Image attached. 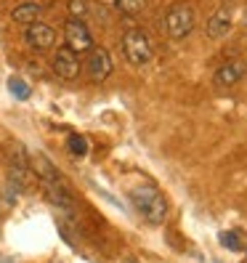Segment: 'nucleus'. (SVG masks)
Returning a JSON list of instances; mask_svg holds the SVG:
<instances>
[{"instance_id":"nucleus-1","label":"nucleus","mask_w":247,"mask_h":263,"mask_svg":"<svg viewBox=\"0 0 247 263\" xmlns=\"http://www.w3.org/2000/svg\"><path fill=\"white\" fill-rule=\"evenodd\" d=\"M130 202L138 210V215L151 223V226H162L167 221V199L154 189L149 183H141V186H133L130 189Z\"/></svg>"},{"instance_id":"nucleus-2","label":"nucleus","mask_w":247,"mask_h":263,"mask_svg":"<svg viewBox=\"0 0 247 263\" xmlns=\"http://www.w3.org/2000/svg\"><path fill=\"white\" fill-rule=\"evenodd\" d=\"M122 53L130 61L133 67H144L151 61V45L149 37L141 32V29H130V32L122 35Z\"/></svg>"},{"instance_id":"nucleus-3","label":"nucleus","mask_w":247,"mask_h":263,"mask_svg":"<svg viewBox=\"0 0 247 263\" xmlns=\"http://www.w3.org/2000/svg\"><path fill=\"white\" fill-rule=\"evenodd\" d=\"M165 29H167V35H170L173 40H183L192 29H194V11L192 6H173L170 11L165 13Z\"/></svg>"},{"instance_id":"nucleus-4","label":"nucleus","mask_w":247,"mask_h":263,"mask_svg":"<svg viewBox=\"0 0 247 263\" xmlns=\"http://www.w3.org/2000/svg\"><path fill=\"white\" fill-rule=\"evenodd\" d=\"M64 40L67 48H72L74 53H85L93 48V37H90V29L85 27V22L80 19H69L64 24Z\"/></svg>"},{"instance_id":"nucleus-5","label":"nucleus","mask_w":247,"mask_h":263,"mask_svg":"<svg viewBox=\"0 0 247 263\" xmlns=\"http://www.w3.org/2000/svg\"><path fill=\"white\" fill-rule=\"evenodd\" d=\"M51 67L56 72V77L61 80H77V74H80V53H74L72 48H59L51 59Z\"/></svg>"},{"instance_id":"nucleus-6","label":"nucleus","mask_w":247,"mask_h":263,"mask_svg":"<svg viewBox=\"0 0 247 263\" xmlns=\"http://www.w3.org/2000/svg\"><path fill=\"white\" fill-rule=\"evenodd\" d=\"M24 43L29 45L32 51H51L56 45V29L43 24V22H35V24H27L24 29Z\"/></svg>"},{"instance_id":"nucleus-7","label":"nucleus","mask_w":247,"mask_h":263,"mask_svg":"<svg viewBox=\"0 0 247 263\" xmlns=\"http://www.w3.org/2000/svg\"><path fill=\"white\" fill-rule=\"evenodd\" d=\"M115 64H112V56L106 48H90V56H88V74L90 80L96 83H104L106 77L112 74Z\"/></svg>"},{"instance_id":"nucleus-8","label":"nucleus","mask_w":247,"mask_h":263,"mask_svg":"<svg viewBox=\"0 0 247 263\" xmlns=\"http://www.w3.org/2000/svg\"><path fill=\"white\" fill-rule=\"evenodd\" d=\"M244 74H247V64L242 59H234V61H226V64L215 72V83L223 85V88H231V85L242 83Z\"/></svg>"},{"instance_id":"nucleus-9","label":"nucleus","mask_w":247,"mask_h":263,"mask_svg":"<svg viewBox=\"0 0 247 263\" xmlns=\"http://www.w3.org/2000/svg\"><path fill=\"white\" fill-rule=\"evenodd\" d=\"M231 24H234V13H231L229 8H218L207 22V35L213 40H221L231 32Z\"/></svg>"},{"instance_id":"nucleus-10","label":"nucleus","mask_w":247,"mask_h":263,"mask_svg":"<svg viewBox=\"0 0 247 263\" xmlns=\"http://www.w3.org/2000/svg\"><path fill=\"white\" fill-rule=\"evenodd\" d=\"M40 16H43V6H37V3H22L11 11V19L16 24H24V27L40 22Z\"/></svg>"},{"instance_id":"nucleus-11","label":"nucleus","mask_w":247,"mask_h":263,"mask_svg":"<svg viewBox=\"0 0 247 263\" xmlns=\"http://www.w3.org/2000/svg\"><path fill=\"white\" fill-rule=\"evenodd\" d=\"M29 167H32L35 173L43 178V183H45V181H61L59 170L51 165V160H45L43 154H35V157H32V165H29Z\"/></svg>"},{"instance_id":"nucleus-12","label":"nucleus","mask_w":247,"mask_h":263,"mask_svg":"<svg viewBox=\"0 0 247 263\" xmlns=\"http://www.w3.org/2000/svg\"><path fill=\"white\" fill-rule=\"evenodd\" d=\"M218 242L226 247V250H234V253L242 250V237H239V231H221V234H218Z\"/></svg>"},{"instance_id":"nucleus-13","label":"nucleus","mask_w":247,"mask_h":263,"mask_svg":"<svg viewBox=\"0 0 247 263\" xmlns=\"http://www.w3.org/2000/svg\"><path fill=\"white\" fill-rule=\"evenodd\" d=\"M146 0H115V6L120 8V13H125V16H136L138 11L144 8Z\"/></svg>"},{"instance_id":"nucleus-14","label":"nucleus","mask_w":247,"mask_h":263,"mask_svg":"<svg viewBox=\"0 0 247 263\" xmlns=\"http://www.w3.org/2000/svg\"><path fill=\"white\" fill-rule=\"evenodd\" d=\"M67 8H69L72 16H74V19H80V22L88 16V6H85V0H69V6H67Z\"/></svg>"},{"instance_id":"nucleus-15","label":"nucleus","mask_w":247,"mask_h":263,"mask_svg":"<svg viewBox=\"0 0 247 263\" xmlns=\"http://www.w3.org/2000/svg\"><path fill=\"white\" fill-rule=\"evenodd\" d=\"M69 152H72V154H77V157H83V154L88 152L85 138H83V136H69Z\"/></svg>"},{"instance_id":"nucleus-16","label":"nucleus","mask_w":247,"mask_h":263,"mask_svg":"<svg viewBox=\"0 0 247 263\" xmlns=\"http://www.w3.org/2000/svg\"><path fill=\"white\" fill-rule=\"evenodd\" d=\"M8 88H11V93H13V96H19V99H27V96H29V85H24L19 77H11Z\"/></svg>"},{"instance_id":"nucleus-17","label":"nucleus","mask_w":247,"mask_h":263,"mask_svg":"<svg viewBox=\"0 0 247 263\" xmlns=\"http://www.w3.org/2000/svg\"><path fill=\"white\" fill-rule=\"evenodd\" d=\"M128 263H133V260H128Z\"/></svg>"}]
</instances>
